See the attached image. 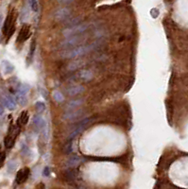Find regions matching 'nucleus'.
I'll return each instance as SVG.
<instances>
[{
	"label": "nucleus",
	"instance_id": "c756f323",
	"mask_svg": "<svg viewBox=\"0 0 188 189\" xmlns=\"http://www.w3.org/2000/svg\"><path fill=\"white\" fill-rule=\"evenodd\" d=\"M150 13H151V16H152V17H154V18H156V17L158 16V14H159V11H158V10H156V9L151 10H150Z\"/></svg>",
	"mask_w": 188,
	"mask_h": 189
},
{
	"label": "nucleus",
	"instance_id": "5701e85b",
	"mask_svg": "<svg viewBox=\"0 0 188 189\" xmlns=\"http://www.w3.org/2000/svg\"><path fill=\"white\" fill-rule=\"evenodd\" d=\"M35 109H36V112H37V113L41 114V113H43V112H45V110H46V105H45L44 102L38 101V102L35 103Z\"/></svg>",
	"mask_w": 188,
	"mask_h": 189
},
{
	"label": "nucleus",
	"instance_id": "423d86ee",
	"mask_svg": "<svg viewBox=\"0 0 188 189\" xmlns=\"http://www.w3.org/2000/svg\"><path fill=\"white\" fill-rule=\"evenodd\" d=\"M30 34H31V32H30V26L28 25V24H24L20 29L19 34H18L17 43H24L29 38Z\"/></svg>",
	"mask_w": 188,
	"mask_h": 189
},
{
	"label": "nucleus",
	"instance_id": "f03ea898",
	"mask_svg": "<svg viewBox=\"0 0 188 189\" xmlns=\"http://www.w3.org/2000/svg\"><path fill=\"white\" fill-rule=\"evenodd\" d=\"M17 17V13L15 10H11L10 13L8 14L7 18H6L3 26V33L10 38L11 35L13 34L15 31V21Z\"/></svg>",
	"mask_w": 188,
	"mask_h": 189
},
{
	"label": "nucleus",
	"instance_id": "9d476101",
	"mask_svg": "<svg viewBox=\"0 0 188 189\" xmlns=\"http://www.w3.org/2000/svg\"><path fill=\"white\" fill-rule=\"evenodd\" d=\"M70 13H71V10L69 8H60L54 13V17H55L57 20L60 21V20H64L65 18H67L70 15Z\"/></svg>",
	"mask_w": 188,
	"mask_h": 189
},
{
	"label": "nucleus",
	"instance_id": "1a4fd4ad",
	"mask_svg": "<svg viewBox=\"0 0 188 189\" xmlns=\"http://www.w3.org/2000/svg\"><path fill=\"white\" fill-rule=\"evenodd\" d=\"M28 176H29V169L28 167H25V168H23V169H20L17 172L15 181H16V182H17L18 185L23 184V182H25L28 180Z\"/></svg>",
	"mask_w": 188,
	"mask_h": 189
},
{
	"label": "nucleus",
	"instance_id": "473e14b6",
	"mask_svg": "<svg viewBox=\"0 0 188 189\" xmlns=\"http://www.w3.org/2000/svg\"><path fill=\"white\" fill-rule=\"evenodd\" d=\"M1 24H2V15L0 14V27H1Z\"/></svg>",
	"mask_w": 188,
	"mask_h": 189
},
{
	"label": "nucleus",
	"instance_id": "412c9836",
	"mask_svg": "<svg viewBox=\"0 0 188 189\" xmlns=\"http://www.w3.org/2000/svg\"><path fill=\"white\" fill-rule=\"evenodd\" d=\"M82 103H83V100L82 99H74V100H71V101L68 102L67 106H66V108L73 110V109L78 107V106L81 105Z\"/></svg>",
	"mask_w": 188,
	"mask_h": 189
},
{
	"label": "nucleus",
	"instance_id": "a211bd4d",
	"mask_svg": "<svg viewBox=\"0 0 188 189\" xmlns=\"http://www.w3.org/2000/svg\"><path fill=\"white\" fill-rule=\"evenodd\" d=\"M28 118H29V116H28V112L27 111L22 112V114L20 115L19 118H18L17 125L19 126V127H21L23 125H26V124L28 123Z\"/></svg>",
	"mask_w": 188,
	"mask_h": 189
},
{
	"label": "nucleus",
	"instance_id": "cd10ccee",
	"mask_svg": "<svg viewBox=\"0 0 188 189\" xmlns=\"http://www.w3.org/2000/svg\"><path fill=\"white\" fill-rule=\"evenodd\" d=\"M15 167H16V163L14 161H10L9 164H8V170L10 171V172L14 171Z\"/></svg>",
	"mask_w": 188,
	"mask_h": 189
},
{
	"label": "nucleus",
	"instance_id": "f3484780",
	"mask_svg": "<svg viewBox=\"0 0 188 189\" xmlns=\"http://www.w3.org/2000/svg\"><path fill=\"white\" fill-rule=\"evenodd\" d=\"M78 76L81 80H83L84 81H89L90 80L93 79V73L91 72L90 70L87 69H83L81 70L80 73H78Z\"/></svg>",
	"mask_w": 188,
	"mask_h": 189
},
{
	"label": "nucleus",
	"instance_id": "4468645a",
	"mask_svg": "<svg viewBox=\"0 0 188 189\" xmlns=\"http://www.w3.org/2000/svg\"><path fill=\"white\" fill-rule=\"evenodd\" d=\"M84 87L82 85H74V86H71L68 88L67 93L69 96H77V94H80L82 92H84Z\"/></svg>",
	"mask_w": 188,
	"mask_h": 189
},
{
	"label": "nucleus",
	"instance_id": "2eb2a0df",
	"mask_svg": "<svg viewBox=\"0 0 188 189\" xmlns=\"http://www.w3.org/2000/svg\"><path fill=\"white\" fill-rule=\"evenodd\" d=\"M32 122H33V125L39 129H43L46 128V121L44 118L40 115H35L33 117Z\"/></svg>",
	"mask_w": 188,
	"mask_h": 189
},
{
	"label": "nucleus",
	"instance_id": "9b49d317",
	"mask_svg": "<svg viewBox=\"0 0 188 189\" xmlns=\"http://www.w3.org/2000/svg\"><path fill=\"white\" fill-rule=\"evenodd\" d=\"M77 176H78V173L75 168H68L65 171H63V177L64 181L68 182H75V180L77 179Z\"/></svg>",
	"mask_w": 188,
	"mask_h": 189
},
{
	"label": "nucleus",
	"instance_id": "6e6552de",
	"mask_svg": "<svg viewBox=\"0 0 188 189\" xmlns=\"http://www.w3.org/2000/svg\"><path fill=\"white\" fill-rule=\"evenodd\" d=\"M82 115H83V110H81V109L73 110V111L66 112V113L63 115V119L66 120V121H72V120L77 119L78 117H81Z\"/></svg>",
	"mask_w": 188,
	"mask_h": 189
},
{
	"label": "nucleus",
	"instance_id": "a878e982",
	"mask_svg": "<svg viewBox=\"0 0 188 189\" xmlns=\"http://www.w3.org/2000/svg\"><path fill=\"white\" fill-rule=\"evenodd\" d=\"M72 145H73L72 141H69L68 143L65 145L64 149H63V152L66 153V154H68V153H71L72 150H73V149H72Z\"/></svg>",
	"mask_w": 188,
	"mask_h": 189
},
{
	"label": "nucleus",
	"instance_id": "bb28decb",
	"mask_svg": "<svg viewBox=\"0 0 188 189\" xmlns=\"http://www.w3.org/2000/svg\"><path fill=\"white\" fill-rule=\"evenodd\" d=\"M30 4V8L33 11H38L39 10V3L38 1H35V0H32V1H29Z\"/></svg>",
	"mask_w": 188,
	"mask_h": 189
},
{
	"label": "nucleus",
	"instance_id": "72a5a7b5",
	"mask_svg": "<svg viewBox=\"0 0 188 189\" xmlns=\"http://www.w3.org/2000/svg\"><path fill=\"white\" fill-rule=\"evenodd\" d=\"M78 189H85V188H82V187H81V188H78Z\"/></svg>",
	"mask_w": 188,
	"mask_h": 189
},
{
	"label": "nucleus",
	"instance_id": "2f4dec72",
	"mask_svg": "<svg viewBox=\"0 0 188 189\" xmlns=\"http://www.w3.org/2000/svg\"><path fill=\"white\" fill-rule=\"evenodd\" d=\"M3 114H4V108L0 105V115H2Z\"/></svg>",
	"mask_w": 188,
	"mask_h": 189
},
{
	"label": "nucleus",
	"instance_id": "7c9ffc66",
	"mask_svg": "<svg viewBox=\"0 0 188 189\" xmlns=\"http://www.w3.org/2000/svg\"><path fill=\"white\" fill-rule=\"evenodd\" d=\"M49 174H50V169H49V167H46L45 169H44L43 175H44L45 177H47V176H49Z\"/></svg>",
	"mask_w": 188,
	"mask_h": 189
},
{
	"label": "nucleus",
	"instance_id": "39448f33",
	"mask_svg": "<svg viewBox=\"0 0 188 189\" xmlns=\"http://www.w3.org/2000/svg\"><path fill=\"white\" fill-rule=\"evenodd\" d=\"M92 120H93V117H87V118H85V119L81 120V122H78L77 125L75 126L74 129H73V132L70 133L68 139L70 141H72L76 136H78V135L80 134L82 131H84V129H85V128L87 127V125Z\"/></svg>",
	"mask_w": 188,
	"mask_h": 189
},
{
	"label": "nucleus",
	"instance_id": "f8f14e48",
	"mask_svg": "<svg viewBox=\"0 0 188 189\" xmlns=\"http://www.w3.org/2000/svg\"><path fill=\"white\" fill-rule=\"evenodd\" d=\"M84 162V159L81 157H78V156H74V157H71L69 158L67 161L65 163V165L69 168H73V167H76L78 165H80L81 163Z\"/></svg>",
	"mask_w": 188,
	"mask_h": 189
},
{
	"label": "nucleus",
	"instance_id": "7ed1b4c3",
	"mask_svg": "<svg viewBox=\"0 0 188 189\" xmlns=\"http://www.w3.org/2000/svg\"><path fill=\"white\" fill-rule=\"evenodd\" d=\"M20 132V127L16 125V126H13L10 125V129H9V132L7 136L5 138V146L7 149H10V147H13L14 145V142L18 136V133Z\"/></svg>",
	"mask_w": 188,
	"mask_h": 189
},
{
	"label": "nucleus",
	"instance_id": "6ab92c4d",
	"mask_svg": "<svg viewBox=\"0 0 188 189\" xmlns=\"http://www.w3.org/2000/svg\"><path fill=\"white\" fill-rule=\"evenodd\" d=\"M30 89V86L27 83H21L19 84L17 88V92L18 94H21V96H26V94L29 92Z\"/></svg>",
	"mask_w": 188,
	"mask_h": 189
},
{
	"label": "nucleus",
	"instance_id": "aec40b11",
	"mask_svg": "<svg viewBox=\"0 0 188 189\" xmlns=\"http://www.w3.org/2000/svg\"><path fill=\"white\" fill-rule=\"evenodd\" d=\"M82 64H84V63L81 60H75L68 64V70H70V71L76 70L78 67H81Z\"/></svg>",
	"mask_w": 188,
	"mask_h": 189
},
{
	"label": "nucleus",
	"instance_id": "ddd939ff",
	"mask_svg": "<svg viewBox=\"0 0 188 189\" xmlns=\"http://www.w3.org/2000/svg\"><path fill=\"white\" fill-rule=\"evenodd\" d=\"M3 104L5 105V107L9 109L10 111H13L16 109V101L14 100V98L11 97L10 96H5L3 97Z\"/></svg>",
	"mask_w": 188,
	"mask_h": 189
},
{
	"label": "nucleus",
	"instance_id": "4be33fe9",
	"mask_svg": "<svg viewBox=\"0 0 188 189\" xmlns=\"http://www.w3.org/2000/svg\"><path fill=\"white\" fill-rule=\"evenodd\" d=\"M53 98H54V100H56L57 102H63L64 100L63 94L60 93V91L53 92Z\"/></svg>",
	"mask_w": 188,
	"mask_h": 189
},
{
	"label": "nucleus",
	"instance_id": "c85d7f7f",
	"mask_svg": "<svg viewBox=\"0 0 188 189\" xmlns=\"http://www.w3.org/2000/svg\"><path fill=\"white\" fill-rule=\"evenodd\" d=\"M4 161H5V152L2 150L1 146H0V167H2Z\"/></svg>",
	"mask_w": 188,
	"mask_h": 189
},
{
	"label": "nucleus",
	"instance_id": "b1692460",
	"mask_svg": "<svg viewBox=\"0 0 188 189\" xmlns=\"http://www.w3.org/2000/svg\"><path fill=\"white\" fill-rule=\"evenodd\" d=\"M16 100H17V102L21 105H26L28 102V99H27L26 96H21V94H18L16 96Z\"/></svg>",
	"mask_w": 188,
	"mask_h": 189
},
{
	"label": "nucleus",
	"instance_id": "0eeeda50",
	"mask_svg": "<svg viewBox=\"0 0 188 189\" xmlns=\"http://www.w3.org/2000/svg\"><path fill=\"white\" fill-rule=\"evenodd\" d=\"M83 41L82 37L80 36H72L69 38H66L64 41H63L62 43H60V46L64 47V48H67V47H71V46H74L76 45H80L81 42Z\"/></svg>",
	"mask_w": 188,
	"mask_h": 189
},
{
	"label": "nucleus",
	"instance_id": "20e7f679",
	"mask_svg": "<svg viewBox=\"0 0 188 189\" xmlns=\"http://www.w3.org/2000/svg\"><path fill=\"white\" fill-rule=\"evenodd\" d=\"M88 25L87 24H81V25H76L74 27H70L68 28L64 29L63 31V34L66 38H69L72 36H77L78 34H81L84 32L87 29Z\"/></svg>",
	"mask_w": 188,
	"mask_h": 189
},
{
	"label": "nucleus",
	"instance_id": "dca6fc26",
	"mask_svg": "<svg viewBox=\"0 0 188 189\" xmlns=\"http://www.w3.org/2000/svg\"><path fill=\"white\" fill-rule=\"evenodd\" d=\"M1 65H2V68H3V71L5 74H10L14 70V65L13 63H10L9 61H6V60L2 61Z\"/></svg>",
	"mask_w": 188,
	"mask_h": 189
},
{
	"label": "nucleus",
	"instance_id": "393cba45",
	"mask_svg": "<svg viewBox=\"0 0 188 189\" xmlns=\"http://www.w3.org/2000/svg\"><path fill=\"white\" fill-rule=\"evenodd\" d=\"M35 47H36V43H35V40L32 42L31 45H30V49H29V55H28V61H31L32 56L34 54V51H35Z\"/></svg>",
	"mask_w": 188,
	"mask_h": 189
},
{
	"label": "nucleus",
	"instance_id": "f257e3e1",
	"mask_svg": "<svg viewBox=\"0 0 188 189\" xmlns=\"http://www.w3.org/2000/svg\"><path fill=\"white\" fill-rule=\"evenodd\" d=\"M96 44H92V45H81V46H78L75 47V48L67 50V51H64L63 52V58H77V57H80L82 56L84 54H87V53L91 52L93 49L95 48Z\"/></svg>",
	"mask_w": 188,
	"mask_h": 189
}]
</instances>
